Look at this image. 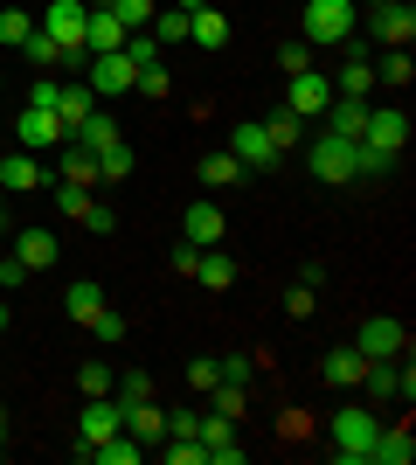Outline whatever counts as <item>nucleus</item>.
Instances as JSON below:
<instances>
[{
	"label": "nucleus",
	"instance_id": "nucleus-1",
	"mask_svg": "<svg viewBox=\"0 0 416 465\" xmlns=\"http://www.w3.org/2000/svg\"><path fill=\"white\" fill-rule=\"evenodd\" d=\"M305 42L313 49H340V42H354V0H305Z\"/></svg>",
	"mask_w": 416,
	"mask_h": 465
},
{
	"label": "nucleus",
	"instance_id": "nucleus-2",
	"mask_svg": "<svg viewBox=\"0 0 416 465\" xmlns=\"http://www.w3.org/2000/svg\"><path fill=\"white\" fill-rule=\"evenodd\" d=\"M83 21H91V0H49V7H42V35L56 42L63 56L77 63V56H91V49H83Z\"/></svg>",
	"mask_w": 416,
	"mask_h": 465
},
{
	"label": "nucleus",
	"instance_id": "nucleus-3",
	"mask_svg": "<svg viewBox=\"0 0 416 465\" xmlns=\"http://www.w3.org/2000/svg\"><path fill=\"white\" fill-rule=\"evenodd\" d=\"M375 410H361V403H347L326 424V438H334V459H347V465H368V445H375Z\"/></svg>",
	"mask_w": 416,
	"mask_h": 465
},
{
	"label": "nucleus",
	"instance_id": "nucleus-4",
	"mask_svg": "<svg viewBox=\"0 0 416 465\" xmlns=\"http://www.w3.org/2000/svg\"><path fill=\"white\" fill-rule=\"evenodd\" d=\"M354 348L368 354V361H396V354H410V327H402V320H389V312H375V320H361Z\"/></svg>",
	"mask_w": 416,
	"mask_h": 465
},
{
	"label": "nucleus",
	"instance_id": "nucleus-5",
	"mask_svg": "<svg viewBox=\"0 0 416 465\" xmlns=\"http://www.w3.org/2000/svg\"><path fill=\"white\" fill-rule=\"evenodd\" d=\"M119 430H125L119 396H83V417H77V451L104 445V438H119Z\"/></svg>",
	"mask_w": 416,
	"mask_h": 465
},
{
	"label": "nucleus",
	"instance_id": "nucleus-6",
	"mask_svg": "<svg viewBox=\"0 0 416 465\" xmlns=\"http://www.w3.org/2000/svg\"><path fill=\"white\" fill-rule=\"evenodd\" d=\"M83 84H91V91L98 97H125L139 84V63L125 56V49H111V56H91V70H83Z\"/></svg>",
	"mask_w": 416,
	"mask_h": 465
},
{
	"label": "nucleus",
	"instance_id": "nucleus-7",
	"mask_svg": "<svg viewBox=\"0 0 416 465\" xmlns=\"http://www.w3.org/2000/svg\"><path fill=\"white\" fill-rule=\"evenodd\" d=\"M305 167H313L319 181H354V139H334V133H319L313 139V153H305Z\"/></svg>",
	"mask_w": 416,
	"mask_h": 465
},
{
	"label": "nucleus",
	"instance_id": "nucleus-8",
	"mask_svg": "<svg viewBox=\"0 0 416 465\" xmlns=\"http://www.w3.org/2000/svg\"><path fill=\"white\" fill-rule=\"evenodd\" d=\"M201 459H208V465H243L237 417H222V410H208V417H201Z\"/></svg>",
	"mask_w": 416,
	"mask_h": 465
},
{
	"label": "nucleus",
	"instance_id": "nucleus-9",
	"mask_svg": "<svg viewBox=\"0 0 416 465\" xmlns=\"http://www.w3.org/2000/svg\"><path fill=\"white\" fill-rule=\"evenodd\" d=\"M229 153L243 160V167H250V174H257V167H277V146H271V133H264V118H237V146H229Z\"/></svg>",
	"mask_w": 416,
	"mask_h": 465
},
{
	"label": "nucleus",
	"instance_id": "nucleus-10",
	"mask_svg": "<svg viewBox=\"0 0 416 465\" xmlns=\"http://www.w3.org/2000/svg\"><path fill=\"white\" fill-rule=\"evenodd\" d=\"M15 139L28 146V153H42V146H63V118L56 112H42V104H28V112H15Z\"/></svg>",
	"mask_w": 416,
	"mask_h": 465
},
{
	"label": "nucleus",
	"instance_id": "nucleus-11",
	"mask_svg": "<svg viewBox=\"0 0 416 465\" xmlns=\"http://www.w3.org/2000/svg\"><path fill=\"white\" fill-rule=\"evenodd\" d=\"M222 230H229V223H222L216 202H188V209H180V243L208 251V243H222Z\"/></svg>",
	"mask_w": 416,
	"mask_h": 465
},
{
	"label": "nucleus",
	"instance_id": "nucleus-12",
	"mask_svg": "<svg viewBox=\"0 0 416 465\" xmlns=\"http://www.w3.org/2000/svg\"><path fill=\"white\" fill-rule=\"evenodd\" d=\"M0 188L7 194H35V188H49V167H42L28 146H21V153H0Z\"/></svg>",
	"mask_w": 416,
	"mask_h": 465
},
{
	"label": "nucleus",
	"instance_id": "nucleus-13",
	"mask_svg": "<svg viewBox=\"0 0 416 465\" xmlns=\"http://www.w3.org/2000/svg\"><path fill=\"white\" fill-rule=\"evenodd\" d=\"M326 104H334V77L298 70V77H292V97H285V112H292V118H313V112H326Z\"/></svg>",
	"mask_w": 416,
	"mask_h": 465
},
{
	"label": "nucleus",
	"instance_id": "nucleus-14",
	"mask_svg": "<svg viewBox=\"0 0 416 465\" xmlns=\"http://www.w3.org/2000/svg\"><path fill=\"white\" fill-rule=\"evenodd\" d=\"M361 139L402 160V146H410V112H375V104H368V133H361Z\"/></svg>",
	"mask_w": 416,
	"mask_h": 465
},
{
	"label": "nucleus",
	"instance_id": "nucleus-15",
	"mask_svg": "<svg viewBox=\"0 0 416 465\" xmlns=\"http://www.w3.org/2000/svg\"><path fill=\"white\" fill-rule=\"evenodd\" d=\"M368 15H375V35L389 42V49H410L416 42V7L410 0H389V7H368Z\"/></svg>",
	"mask_w": 416,
	"mask_h": 465
},
{
	"label": "nucleus",
	"instance_id": "nucleus-16",
	"mask_svg": "<svg viewBox=\"0 0 416 465\" xmlns=\"http://www.w3.org/2000/svg\"><path fill=\"white\" fill-rule=\"evenodd\" d=\"M15 257L28 264V272H49V264H56V230H42V223L15 230Z\"/></svg>",
	"mask_w": 416,
	"mask_h": 465
},
{
	"label": "nucleus",
	"instance_id": "nucleus-17",
	"mask_svg": "<svg viewBox=\"0 0 416 465\" xmlns=\"http://www.w3.org/2000/svg\"><path fill=\"white\" fill-rule=\"evenodd\" d=\"M91 112H98V91H91L83 77H70V84H63V97H56V118H63V133H77V125H83Z\"/></svg>",
	"mask_w": 416,
	"mask_h": 465
},
{
	"label": "nucleus",
	"instance_id": "nucleus-18",
	"mask_svg": "<svg viewBox=\"0 0 416 465\" xmlns=\"http://www.w3.org/2000/svg\"><path fill=\"white\" fill-rule=\"evenodd\" d=\"M326 133L334 139H361L368 133V97H334V104H326Z\"/></svg>",
	"mask_w": 416,
	"mask_h": 465
},
{
	"label": "nucleus",
	"instance_id": "nucleus-19",
	"mask_svg": "<svg viewBox=\"0 0 416 465\" xmlns=\"http://www.w3.org/2000/svg\"><path fill=\"white\" fill-rule=\"evenodd\" d=\"M63 312H70V327H91V320L104 312V285H98V278H77L70 299H63Z\"/></svg>",
	"mask_w": 416,
	"mask_h": 465
},
{
	"label": "nucleus",
	"instance_id": "nucleus-20",
	"mask_svg": "<svg viewBox=\"0 0 416 465\" xmlns=\"http://www.w3.org/2000/svg\"><path fill=\"white\" fill-rule=\"evenodd\" d=\"M125 430H132L139 445H160V438H167V410H160L153 396H146V403H125Z\"/></svg>",
	"mask_w": 416,
	"mask_h": 465
},
{
	"label": "nucleus",
	"instance_id": "nucleus-21",
	"mask_svg": "<svg viewBox=\"0 0 416 465\" xmlns=\"http://www.w3.org/2000/svg\"><path fill=\"white\" fill-rule=\"evenodd\" d=\"M340 49H347V42H340ZM368 91H375V63L347 49V63H340V77H334V97H368Z\"/></svg>",
	"mask_w": 416,
	"mask_h": 465
},
{
	"label": "nucleus",
	"instance_id": "nucleus-22",
	"mask_svg": "<svg viewBox=\"0 0 416 465\" xmlns=\"http://www.w3.org/2000/svg\"><path fill=\"white\" fill-rule=\"evenodd\" d=\"M195 285H208V292H229V285H237V264H229L222 243H208V251L195 257Z\"/></svg>",
	"mask_w": 416,
	"mask_h": 465
},
{
	"label": "nucleus",
	"instance_id": "nucleus-23",
	"mask_svg": "<svg viewBox=\"0 0 416 465\" xmlns=\"http://www.w3.org/2000/svg\"><path fill=\"white\" fill-rule=\"evenodd\" d=\"M410 459H416L410 424H402V430H375V445H368V465H410Z\"/></svg>",
	"mask_w": 416,
	"mask_h": 465
},
{
	"label": "nucleus",
	"instance_id": "nucleus-24",
	"mask_svg": "<svg viewBox=\"0 0 416 465\" xmlns=\"http://www.w3.org/2000/svg\"><path fill=\"white\" fill-rule=\"evenodd\" d=\"M361 375H368V354H361L354 341H347V348H334V354H326V382H334V389H354Z\"/></svg>",
	"mask_w": 416,
	"mask_h": 465
},
{
	"label": "nucleus",
	"instance_id": "nucleus-25",
	"mask_svg": "<svg viewBox=\"0 0 416 465\" xmlns=\"http://www.w3.org/2000/svg\"><path fill=\"white\" fill-rule=\"evenodd\" d=\"M188 42H195V49H222V42H229V21H222L216 7H195V15H188Z\"/></svg>",
	"mask_w": 416,
	"mask_h": 465
},
{
	"label": "nucleus",
	"instance_id": "nucleus-26",
	"mask_svg": "<svg viewBox=\"0 0 416 465\" xmlns=\"http://www.w3.org/2000/svg\"><path fill=\"white\" fill-rule=\"evenodd\" d=\"M63 181L91 188V181H98V153H91V146H77V139H63Z\"/></svg>",
	"mask_w": 416,
	"mask_h": 465
},
{
	"label": "nucleus",
	"instance_id": "nucleus-27",
	"mask_svg": "<svg viewBox=\"0 0 416 465\" xmlns=\"http://www.w3.org/2000/svg\"><path fill=\"white\" fill-rule=\"evenodd\" d=\"M139 451H146V445H139L132 430H119V438H104V445H91L83 459H98V465H139Z\"/></svg>",
	"mask_w": 416,
	"mask_h": 465
},
{
	"label": "nucleus",
	"instance_id": "nucleus-28",
	"mask_svg": "<svg viewBox=\"0 0 416 465\" xmlns=\"http://www.w3.org/2000/svg\"><path fill=\"white\" fill-rule=\"evenodd\" d=\"M243 174H250V167H243V160L229 153V146H222V153H208V160H201V181H208V188H237Z\"/></svg>",
	"mask_w": 416,
	"mask_h": 465
},
{
	"label": "nucleus",
	"instance_id": "nucleus-29",
	"mask_svg": "<svg viewBox=\"0 0 416 465\" xmlns=\"http://www.w3.org/2000/svg\"><path fill=\"white\" fill-rule=\"evenodd\" d=\"M70 139H77V146H91V153H104V146H119V125H111V112H91Z\"/></svg>",
	"mask_w": 416,
	"mask_h": 465
},
{
	"label": "nucleus",
	"instance_id": "nucleus-30",
	"mask_svg": "<svg viewBox=\"0 0 416 465\" xmlns=\"http://www.w3.org/2000/svg\"><path fill=\"white\" fill-rule=\"evenodd\" d=\"M98 7H104V15H111V21H119L125 35H139V28L153 21V0H98Z\"/></svg>",
	"mask_w": 416,
	"mask_h": 465
},
{
	"label": "nucleus",
	"instance_id": "nucleus-31",
	"mask_svg": "<svg viewBox=\"0 0 416 465\" xmlns=\"http://www.w3.org/2000/svg\"><path fill=\"white\" fill-rule=\"evenodd\" d=\"M146 35L167 49V42H188V15L180 7H153V21H146Z\"/></svg>",
	"mask_w": 416,
	"mask_h": 465
},
{
	"label": "nucleus",
	"instance_id": "nucleus-32",
	"mask_svg": "<svg viewBox=\"0 0 416 465\" xmlns=\"http://www.w3.org/2000/svg\"><path fill=\"white\" fill-rule=\"evenodd\" d=\"M28 35H35V21H28V7H0V42H7V49H21Z\"/></svg>",
	"mask_w": 416,
	"mask_h": 465
},
{
	"label": "nucleus",
	"instance_id": "nucleus-33",
	"mask_svg": "<svg viewBox=\"0 0 416 465\" xmlns=\"http://www.w3.org/2000/svg\"><path fill=\"white\" fill-rule=\"evenodd\" d=\"M250 375H257L250 354H222V361H216V382H229V389H250Z\"/></svg>",
	"mask_w": 416,
	"mask_h": 465
},
{
	"label": "nucleus",
	"instance_id": "nucleus-34",
	"mask_svg": "<svg viewBox=\"0 0 416 465\" xmlns=\"http://www.w3.org/2000/svg\"><path fill=\"white\" fill-rule=\"evenodd\" d=\"M56 209L70 215V223H83V215H91V188H77V181H56Z\"/></svg>",
	"mask_w": 416,
	"mask_h": 465
},
{
	"label": "nucleus",
	"instance_id": "nucleus-35",
	"mask_svg": "<svg viewBox=\"0 0 416 465\" xmlns=\"http://www.w3.org/2000/svg\"><path fill=\"white\" fill-rule=\"evenodd\" d=\"M375 77H382V84H396V91H402V84L416 77V63H410V49H389V56L375 63Z\"/></svg>",
	"mask_w": 416,
	"mask_h": 465
},
{
	"label": "nucleus",
	"instance_id": "nucleus-36",
	"mask_svg": "<svg viewBox=\"0 0 416 465\" xmlns=\"http://www.w3.org/2000/svg\"><path fill=\"white\" fill-rule=\"evenodd\" d=\"M125 174H132V146L119 139V146H104V153H98V181H125Z\"/></svg>",
	"mask_w": 416,
	"mask_h": 465
},
{
	"label": "nucleus",
	"instance_id": "nucleus-37",
	"mask_svg": "<svg viewBox=\"0 0 416 465\" xmlns=\"http://www.w3.org/2000/svg\"><path fill=\"white\" fill-rule=\"evenodd\" d=\"M298 125H305V118H292V112L264 118V133H271V146H277V153H292V146H298Z\"/></svg>",
	"mask_w": 416,
	"mask_h": 465
},
{
	"label": "nucleus",
	"instance_id": "nucleus-38",
	"mask_svg": "<svg viewBox=\"0 0 416 465\" xmlns=\"http://www.w3.org/2000/svg\"><path fill=\"white\" fill-rule=\"evenodd\" d=\"M21 56L35 63V70H56V63H63V49H56V42H49V35H42V28H35V35L21 42Z\"/></svg>",
	"mask_w": 416,
	"mask_h": 465
},
{
	"label": "nucleus",
	"instance_id": "nucleus-39",
	"mask_svg": "<svg viewBox=\"0 0 416 465\" xmlns=\"http://www.w3.org/2000/svg\"><path fill=\"white\" fill-rule=\"evenodd\" d=\"M132 91H139V97H167V91H174V77H167V63H146Z\"/></svg>",
	"mask_w": 416,
	"mask_h": 465
},
{
	"label": "nucleus",
	"instance_id": "nucleus-40",
	"mask_svg": "<svg viewBox=\"0 0 416 465\" xmlns=\"http://www.w3.org/2000/svg\"><path fill=\"white\" fill-rule=\"evenodd\" d=\"M160 459H167V465H201V438H167Z\"/></svg>",
	"mask_w": 416,
	"mask_h": 465
},
{
	"label": "nucleus",
	"instance_id": "nucleus-41",
	"mask_svg": "<svg viewBox=\"0 0 416 465\" xmlns=\"http://www.w3.org/2000/svg\"><path fill=\"white\" fill-rule=\"evenodd\" d=\"M77 389H83V396H111V369H104V361L77 369Z\"/></svg>",
	"mask_w": 416,
	"mask_h": 465
},
{
	"label": "nucleus",
	"instance_id": "nucleus-42",
	"mask_svg": "<svg viewBox=\"0 0 416 465\" xmlns=\"http://www.w3.org/2000/svg\"><path fill=\"white\" fill-rule=\"evenodd\" d=\"M277 63H285V77L313 70V42H285V49H277Z\"/></svg>",
	"mask_w": 416,
	"mask_h": 465
},
{
	"label": "nucleus",
	"instance_id": "nucleus-43",
	"mask_svg": "<svg viewBox=\"0 0 416 465\" xmlns=\"http://www.w3.org/2000/svg\"><path fill=\"white\" fill-rule=\"evenodd\" d=\"M167 438H201V417L195 410H167Z\"/></svg>",
	"mask_w": 416,
	"mask_h": 465
},
{
	"label": "nucleus",
	"instance_id": "nucleus-44",
	"mask_svg": "<svg viewBox=\"0 0 416 465\" xmlns=\"http://www.w3.org/2000/svg\"><path fill=\"white\" fill-rule=\"evenodd\" d=\"M208 396H216V410H222V417H243V396H250V389H229V382H216Z\"/></svg>",
	"mask_w": 416,
	"mask_h": 465
},
{
	"label": "nucleus",
	"instance_id": "nucleus-45",
	"mask_svg": "<svg viewBox=\"0 0 416 465\" xmlns=\"http://www.w3.org/2000/svg\"><path fill=\"white\" fill-rule=\"evenodd\" d=\"M313 306H319V292H313V285H292V292H285V312H292V320H305Z\"/></svg>",
	"mask_w": 416,
	"mask_h": 465
},
{
	"label": "nucleus",
	"instance_id": "nucleus-46",
	"mask_svg": "<svg viewBox=\"0 0 416 465\" xmlns=\"http://www.w3.org/2000/svg\"><path fill=\"white\" fill-rule=\"evenodd\" d=\"M91 333H98V341H125V312H111V306H104L98 320H91Z\"/></svg>",
	"mask_w": 416,
	"mask_h": 465
},
{
	"label": "nucleus",
	"instance_id": "nucleus-47",
	"mask_svg": "<svg viewBox=\"0 0 416 465\" xmlns=\"http://www.w3.org/2000/svg\"><path fill=\"white\" fill-rule=\"evenodd\" d=\"M56 97H63V84H56V77H35V91H28V104H42V112H56Z\"/></svg>",
	"mask_w": 416,
	"mask_h": 465
},
{
	"label": "nucleus",
	"instance_id": "nucleus-48",
	"mask_svg": "<svg viewBox=\"0 0 416 465\" xmlns=\"http://www.w3.org/2000/svg\"><path fill=\"white\" fill-rule=\"evenodd\" d=\"M83 230H98V236H104V230H119V215L104 209V202H91V215H83Z\"/></svg>",
	"mask_w": 416,
	"mask_h": 465
},
{
	"label": "nucleus",
	"instance_id": "nucleus-49",
	"mask_svg": "<svg viewBox=\"0 0 416 465\" xmlns=\"http://www.w3.org/2000/svg\"><path fill=\"white\" fill-rule=\"evenodd\" d=\"M21 278H28V264H21V257H0V285L15 292V285H21Z\"/></svg>",
	"mask_w": 416,
	"mask_h": 465
},
{
	"label": "nucleus",
	"instance_id": "nucleus-50",
	"mask_svg": "<svg viewBox=\"0 0 416 465\" xmlns=\"http://www.w3.org/2000/svg\"><path fill=\"white\" fill-rule=\"evenodd\" d=\"M195 257H201L195 243H174V272H180V278H195Z\"/></svg>",
	"mask_w": 416,
	"mask_h": 465
},
{
	"label": "nucleus",
	"instance_id": "nucleus-51",
	"mask_svg": "<svg viewBox=\"0 0 416 465\" xmlns=\"http://www.w3.org/2000/svg\"><path fill=\"white\" fill-rule=\"evenodd\" d=\"M188 389H216V361H195V369H188Z\"/></svg>",
	"mask_w": 416,
	"mask_h": 465
},
{
	"label": "nucleus",
	"instance_id": "nucleus-52",
	"mask_svg": "<svg viewBox=\"0 0 416 465\" xmlns=\"http://www.w3.org/2000/svg\"><path fill=\"white\" fill-rule=\"evenodd\" d=\"M195 7H208V0H180V15H195Z\"/></svg>",
	"mask_w": 416,
	"mask_h": 465
},
{
	"label": "nucleus",
	"instance_id": "nucleus-53",
	"mask_svg": "<svg viewBox=\"0 0 416 465\" xmlns=\"http://www.w3.org/2000/svg\"><path fill=\"white\" fill-rule=\"evenodd\" d=\"M0 333H7V299H0Z\"/></svg>",
	"mask_w": 416,
	"mask_h": 465
},
{
	"label": "nucleus",
	"instance_id": "nucleus-54",
	"mask_svg": "<svg viewBox=\"0 0 416 465\" xmlns=\"http://www.w3.org/2000/svg\"><path fill=\"white\" fill-rule=\"evenodd\" d=\"M354 7H389V0H354Z\"/></svg>",
	"mask_w": 416,
	"mask_h": 465
},
{
	"label": "nucleus",
	"instance_id": "nucleus-55",
	"mask_svg": "<svg viewBox=\"0 0 416 465\" xmlns=\"http://www.w3.org/2000/svg\"><path fill=\"white\" fill-rule=\"evenodd\" d=\"M0 445H7V417H0Z\"/></svg>",
	"mask_w": 416,
	"mask_h": 465
},
{
	"label": "nucleus",
	"instance_id": "nucleus-56",
	"mask_svg": "<svg viewBox=\"0 0 416 465\" xmlns=\"http://www.w3.org/2000/svg\"><path fill=\"white\" fill-rule=\"evenodd\" d=\"M0 215H7V188H0Z\"/></svg>",
	"mask_w": 416,
	"mask_h": 465
}]
</instances>
